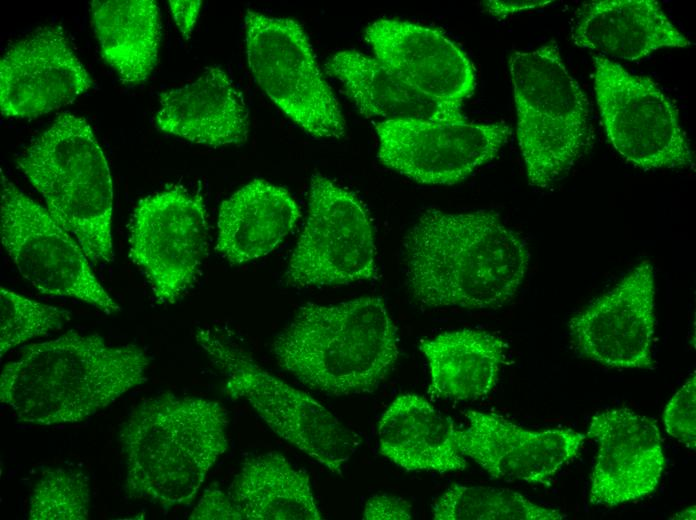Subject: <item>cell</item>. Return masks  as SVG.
<instances>
[{"label": "cell", "instance_id": "6da1fadb", "mask_svg": "<svg viewBox=\"0 0 696 520\" xmlns=\"http://www.w3.org/2000/svg\"><path fill=\"white\" fill-rule=\"evenodd\" d=\"M525 241L492 210H424L403 240L408 290L426 307L498 308L521 286Z\"/></svg>", "mask_w": 696, "mask_h": 520}, {"label": "cell", "instance_id": "7a4b0ae2", "mask_svg": "<svg viewBox=\"0 0 696 520\" xmlns=\"http://www.w3.org/2000/svg\"><path fill=\"white\" fill-rule=\"evenodd\" d=\"M149 359L138 345L107 344L75 330L24 347L0 376V400L22 423L84 421L146 381Z\"/></svg>", "mask_w": 696, "mask_h": 520}, {"label": "cell", "instance_id": "3957f363", "mask_svg": "<svg viewBox=\"0 0 696 520\" xmlns=\"http://www.w3.org/2000/svg\"><path fill=\"white\" fill-rule=\"evenodd\" d=\"M228 414L217 401L171 392L139 403L120 425L124 492L170 507L193 501L228 448Z\"/></svg>", "mask_w": 696, "mask_h": 520}, {"label": "cell", "instance_id": "277c9868", "mask_svg": "<svg viewBox=\"0 0 696 520\" xmlns=\"http://www.w3.org/2000/svg\"><path fill=\"white\" fill-rule=\"evenodd\" d=\"M281 368L305 386L332 395L375 390L399 355L396 328L380 297L306 303L275 337Z\"/></svg>", "mask_w": 696, "mask_h": 520}, {"label": "cell", "instance_id": "5b68a950", "mask_svg": "<svg viewBox=\"0 0 696 520\" xmlns=\"http://www.w3.org/2000/svg\"><path fill=\"white\" fill-rule=\"evenodd\" d=\"M50 215L80 244L90 263L113 260V184L88 122L65 112L18 158Z\"/></svg>", "mask_w": 696, "mask_h": 520}, {"label": "cell", "instance_id": "8992f818", "mask_svg": "<svg viewBox=\"0 0 696 520\" xmlns=\"http://www.w3.org/2000/svg\"><path fill=\"white\" fill-rule=\"evenodd\" d=\"M508 66L527 178L530 185L547 189L592 145L589 103L554 41L513 51Z\"/></svg>", "mask_w": 696, "mask_h": 520}, {"label": "cell", "instance_id": "52a82bcc", "mask_svg": "<svg viewBox=\"0 0 696 520\" xmlns=\"http://www.w3.org/2000/svg\"><path fill=\"white\" fill-rule=\"evenodd\" d=\"M196 342L224 375L223 391L229 398L244 400L278 436L332 473H342L360 445L357 433L212 330L198 329Z\"/></svg>", "mask_w": 696, "mask_h": 520}, {"label": "cell", "instance_id": "ba28073f", "mask_svg": "<svg viewBox=\"0 0 696 520\" xmlns=\"http://www.w3.org/2000/svg\"><path fill=\"white\" fill-rule=\"evenodd\" d=\"M245 29L248 65L266 95L308 134L342 138L343 113L303 27L248 10Z\"/></svg>", "mask_w": 696, "mask_h": 520}, {"label": "cell", "instance_id": "9c48e42d", "mask_svg": "<svg viewBox=\"0 0 696 520\" xmlns=\"http://www.w3.org/2000/svg\"><path fill=\"white\" fill-rule=\"evenodd\" d=\"M0 223L3 248L40 293L74 298L108 315L121 310L92 272L77 240L3 172Z\"/></svg>", "mask_w": 696, "mask_h": 520}, {"label": "cell", "instance_id": "30bf717a", "mask_svg": "<svg viewBox=\"0 0 696 520\" xmlns=\"http://www.w3.org/2000/svg\"><path fill=\"white\" fill-rule=\"evenodd\" d=\"M377 275L373 226L365 205L351 190L313 174L308 216L287 265L286 283L342 285Z\"/></svg>", "mask_w": 696, "mask_h": 520}, {"label": "cell", "instance_id": "8fae6325", "mask_svg": "<svg viewBox=\"0 0 696 520\" xmlns=\"http://www.w3.org/2000/svg\"><path fill=\"white\" fill-rule=\"evenodd\" d=\"M593 77L606 135L627 162L644 170L694 167L677 108L657 83L601 56Z\"/></svg>", "mask_w": 696, "mask_h": 520}, {"label": "cell", "instance_id": "7c38bea8", "mask_svg": "<svg viewBox=\"0 0 696 520\" xmlns=\"http://www.w3.org/2000/svg\"><path fill=\"white\" fill-rule=\"evenodd\" d=\"M208 248L200 194L172 185L138 201L129 224V257L159 303L176 302L193 285Z\"/></svg>", "mask_w": 696, "mask_h": 520}, {"label": "cell", "instance_id": "4fadbf2b", "mask_svg": "<svg viewBox=\"0 0 696 520\" xmlns=\"http://www.w3.org/2000/svg\"><path fill=\"white\" fill-rule=\"evenodd\" d=\"M383 165L422 184L453 185L496 157L511 129L500 122L383 120L375 124Z\"/></svg>", "mask_w": 696, "mask_h": 520}, {"label": "cell", "instance_id": "5bb4252c", "mask_svg": "<svg viewBox=\"0 0 696 520\" xmlns=\"http://www.w3.org/2000/svg\"><path fill=\"white\" fill-rule=\"evenodd\" d=\"M574 349L610 368L651 369L655 333V277L642 261L611 290L568 323Z\"/></svg>", "mask_w": 696, "mask_h": 520}, {"label": "cell", "instance_id": "9a60e30c", "mask_svg": "<svg viewBox=\"0 0 696 520\" xmlns=\"http://www.w3.org/2000/svg\"><path fill=\"white\" fill-rule=\"evenodd\" d=\"M92 84L62 27H39L12 43L1 59V114L37 118L72 103Z\"/></svg>", "mask_w": 696, "mask_h": 520}, {"label": "cell", "instance_id": "2e32d148", "mask_svg": "<svg viewBox=\"0 0 696 520\" xmlns=\"http://www.w3.org/2000/svg\"><path fill=\"white\" fill-rule=\"evenodd\" d=\"M586 437L598 444L588 500L614 507L653 493L662 477L665 456L657 424L628 408L595 414Z\"/></svg>", "mask_w": 696, "mask_h": 520}, {"label": "cell", "instance_id": "e0dca14e", "mask_svg": "<svg viewBox=\"0 0 696 520\" xmlns=\"http://www.w3.org/2000/svg\"><path fill=\"white\" fill-rule=\"evenodd\" d=\"M465 416L468 427L456 430L460 452L497 479L549 485L586 438L570 428L531 431L496 413Z\"/></svg>", "mask_w": 696, "mask_h": 520}, {"label": "cell", "instance_id": "ac0fdd59", "mask_svg": "<svg viewBox=\"0 0 696 520\" xmlns=\"http://www.w3.org/2000/svg\"><path fill=\"white\" fill-rule=\"evenodd\" d=\"M365 38L376 59L431 99L461 104L475 89L471 60L438 29L383 18L367 26Z\"/></svg>", "mask_w": 696, "mask_h": 520}, {"label": "cell", "instance_id": "d6986e66", "mask_svg": "<svg viewBox=\"0 0 696 520\" xmlns=\"http://www.w3.org/2000/svg\"><path fill=\"white\" fill-rule=\"evenodd\" d=\"M154 124L197 144L240 145L248 138L249 112L228 74L210 66L196 80L161 93Z\"/></svg>", "mask_w": 696, "mask_h": 520}, {"label": "cell", "instance_id": "ffe728a7", "mask_svg": "<svg viewBox=\"0 0 696 520\" xmlns=\"http://www.w3.org/2000/svg\"><path fill=\"white\" fill-rule=\"evenodd\" d=\"M576 46L601 57L639 60L665 47H686L691 42L654 0H601L585 3L572 30Z\"/></svg>", "mask_w": 696, "mask_h": 520}, {"label": "cell", "instance_id": "44dd1931", "mask_svg": "<svg viewBox=\"0 0 696 520\" xmlns=\"http://www.w3.org/2000/svg\"><path fill=\"white\" fill-rule=\"evenodd\" d=\"M456 430L424 397L403 394L379 420V451L407 471H460L467 462L457 446Z\"/></svg>", "mask_w": 696, "mask_h": 520}, {"label": "cell", "instance_id": "7402d4cb", "mask_svg": "<svg viewBox=\"0 0 696 520\" xmlns=\"http://www.w3.org/2000/svg\"><path fill=\"white\" fill-rule=\"evenodd\" d=\"M299 217L286 189L255 179L222 202L216 250L232 264L257 259L277 247Z\"/></svg>", "mask_w": 696, "mask_h": 520}, {"label": "cell", "instance_id": "603a6c76", "mask_svg": "<svg viewBox=\"0 0 696 520\" xmlns=\"http://www.w3.org/2000/svg\"><path fill=\"white\" fill-rule=\"evenodd\" d=\"M365 117L384 120L460 122L467 120L461 104L431 99L416 91L375 57L355 50L333 55L325 64Z\"/></svg>", "mask_w": 696, "mask_h": 520}, {"label": "cell", "instance_id": "cb8c5ba5", "mask_svg": "<svg viewBox=\"0 0 696 520\" xmlns=\"http://www.w3.org/2000/svg\"><path fill=\"white\" fill-rule=\"evenodd\" d=\"M419 349L428 363L431 395L472 400L495 387L507 344L487 331L459 329L422 339Z\"/></svg>", "mask_w": 696, "mask_h": 520}, {"label": "cell", "instance_id": "d4e9b609", "mask_svg": "<svg viewBox=\"0 0 696 520\" xmlns=\"http://www.w3.org/2000/svg\"><path fill=\"white\" fill-rule=\"evenodd\" d=\"M91 22L105 62L126 84L154 70L161 42L160 10L153 0H95Z\"/></svg>", "mask_w": 696, "mask_h": 520}, {"label": "cell", "instance_id": "484cf974", "mask_svg": "<svg viewBox=\"0 0 696 520\" xmlns=\"http://www.w3.org/2000/svg\"><path fill=\"white\" fill-rule=\"evenodd\" d=\"M242 520H320L309 476L270 452L244 460L227 491Z\"/></svg>", "mask_w": 696, "mask_h": 520}, {"label": "cell", "instance_id": "4316f807", "mask_svg": "<svg viewBox=\"0 0 696 520\" xmlns=\"http://www.w3.org/2000/svg\"><path fill=\"white\" fill-rule=\"evenodd\" d=\"M435 520H561L566 515L504 488L450 486L432 505Z\"/></svg>", "mask_w": 696, "mask_h": 520}, {"label": "cell", "instance_id": "83f0119b", "mask_svg": "<svg viewBox=\"0 0 696 520\" xmlns=\"http://www.w3.org/2000/svg\"><path fill=\"white\" fill-rule=\"evenodd\" d=\"M91 489L82 471L48 469L35 483L29 496L30 520H86L89 518Z\"/></svg>", "mask_w": 696, "mask_h": 520}, {"label": "cell", "instance_id": "f1b7e54d", "mask_svg": "<svg viewBox=\"0 0 696 520\" xmlns=\"http://www.w3.org/2000/svg\"><path fill=\"white\" fill-rule=\"evenodd\" d=\"M70 312L0 287L1 358L12 348L61 328Z\"/></svg>", "mask_w": 696, "mask_h": 520}, {"label": "cell", "instance_id": "f546056e", "mask_svg": "<svg viewBox=\"0 0 696 520\" xmlns=\"http://www.w3.org/2000/svg\"><path fill=\"white\" fill-rule=\"evenodd\" d=\"M663 422L667 433L687 448H696V374L668 402Z\"/></svg>", "mask_w": 696, "mask_h": 520}, {"label": "cell", "instance_id": "4dcf8cb0", "mask_svg": "<svg viewBox=\"0 0 696 520\" xmlns=\"http://www.w3.org/2000/svg\"><path fill=\"white\" fill-rule=\"evenodd\" d=\"M192 520H242L227 492L217 485L205 490L196 507L191 512Z\"/></svg>", "mask_w": 696, "mask_h": 520}, {"label": "cell", "instance_id": "1f68e13d", "mask_svg": "<svg viewBox=\"0 0 696 520\" xmlns=\"http://www.w3.org/2000/svg\"><path fill=\"white\" fill-rule=\"evenodd\" d=\"M412 518V506L402 497L391 494H375L364 507L366 520H408Z\"/></svg>", "mask_w": 696, "mask_h": 520}, {"label": "cell", "instance_id": "d6a6232c", "mask_svg": "<svg viewBox=\"0 0 696 520\" xmlns=\"http://www.w3.org/2000/svg\"><path fill=\"white\" fill-rule=\"evenodd\" d=\"M169 7L173 19L185 39L191 37L197 20L202 1H169Z\"/></svg>", "mask_w": 696, "mask_h": 520}, {"label": "cell", "instance_id": "836d02e7", "mask_svg": "<svg viewBox=\"0 0 696 520\" xmlns=\"http://www.w3.org/2000/svg\"><path fill=\"white\" fill-rule=\"evenodd\" d=\"M551 0L538 1H484L482 6L493 17L502 19L508 15L549 5Z\"/></svg>", "mask_w": 696, "mask_h": 520}, {"label": "cell", "instance_id": "e575fe53", "mask_svg": "<svg viewBox=\"0 0 696 520\" xmlns=\"http://www.w3.org/2000/svg\"><path fill=\"white\" fill-rule=\"evenodd\" d=\"M696 518V509L695 505L687 507L685 509H682L672 516L669 517V519H678V520H684V519H691L694 520Z\"/></svg>", "mask_w": 696, "mask_h": 520}]
</instances>
